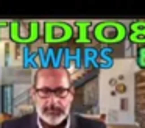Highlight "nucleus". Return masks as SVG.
<instances>
[{"label": "nucleus", "instance_id": "nucleus-4", "mask_svg": "<svg viewBox=\"0 0 145 128\" xmlns=\"http://www.w3.org/2000/svg\"><path fill=\"white\" fill-rule=\"evenodd\" d=\"M139 62L145 67V49H140V52H139Z\"/></svg>", "mask_w": 145, "mask_h": 128}, {"label": "nucleus", "instance_id": "nucleus-2", "mask_svg": "<svg viewBox=\"0 0 145 128\" xmlns=\"http://www.w3.org/2000/svg\"><path fill=\"white\" fill-rule=\"evenodd\" d=\"M88 24H80V34H78V42H91V39H88Z\"/></svg>", "mask_w": 145, "mask_h": 128}, {"label": "nucleus", "instance_id": "nucleus-1", "mask_svg": "<svg viewBox=\"0 0 145 128\" xmlns=\"http://www.w3.org/2000/svg\"><path fill=\"white\" fill-rule=\"evenodd\" d=\"M125 27L116 22H105L95 28V37L103 42H120L125 37Z\"/></svg>", "mask_w": 145, "mask_h": 128}, {"label": "nucleus", "instance_id": "nucleus-3", "mask_svg": "<svg viewBox=\"0 0 145 128\" xmlns=\"http://www.w3.org/2000/svg\"><path fill=\"white\" fill-rule=\"evenodd\" d=\"M129 41H133L136 44L145 42V33H131L129 34Z\"/></svg>", "mask_w": 145, "mask_h": 128}]
</instances>
